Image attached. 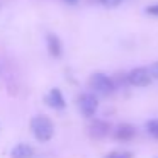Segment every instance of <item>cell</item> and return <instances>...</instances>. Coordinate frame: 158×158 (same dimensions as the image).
I'll return each mask as SVG.
<instances>
[{"instance_id":"obj_7","label":"cell","mask_w":158,"mask_h":158,"mask_svg":"<svg viewBox=\"0 0 158 158\" xmlns=\"http://www.w3.org/2000/svg\"><path fill=\"white\" fill-rule=\"evenodd\" d=\"M46 102H48V106L53 107V109H65L66 107L65 97H63V94L60 89H51V92L46 97Z\"/></svg>"},{"instance_id":"obj_14","label":"cell","mask_w":158,"mask_h":158,"mask_svg":"<svg viewBox=\"0 0 158 158\" xmlns=\"http://www.w3.org/2000/svg\"><path fill=\"white\" fill-rule=\"evenodd\" d=\"M107 158H131V153H110Z\"/></svg>"},{"instance_id":"obj_10","label":"cell","mask_w":158,"mask_h":158,"mask_svg":"<svg viewBox=\"0 0 158 158\" xmlns=\"http://www.w3.org/2000/svg\"><path fill=\"white\" fill-rule=\"evenodd\" d=\"M146 131L155 138V139H158V119L148 121V123H146Z\"/></svg>"},{"instance_id":"obj_13","label":"cell","mask_w":158,"mask_h":158,"mask_svg":"<svg viewBox=\"0 0 158 158\" xmlns=\"http://www.w3.org/2000/svg\"><path fill=\"white\" fill-rule=\"evenodd\" d=\"M104 5H107V7H117V5L123 2V0H100Z\"/></svg>"},{"instance_id":"obj_12","label":"cell","mask_w":158,"mask_h":158,"mask_svg":"<svg viewBox=\"0 0 158 158\" xmlns=\"http://www.w3.org/2000/svg\"><path fill=\"white\" fill-rule=\"evenodd\" d=\"M146 14H150V15H155V17H158V4H155V5H150V7H146Z\"/></svg>"},{"instance_id":"obj_8","label":"cell","mask_w":158,"mask_h":158,"mask_svg":"<svg viewBox=\"0 0 158 158\" xmlns=\"http://www.w3.org/2000/svg\"><path fill=\"white\" fill-rule=\"evenodd\" d=\"M10 156L12 158H32L34 156V148L27 143H19L12 148Z\"/></svg>"},{"instance_id":"obj_9","label":"cell","mask_w":158,"mask_h":158,"mask_svg":"<svg viewBox=\"0 0 158 158\" xmlns=\"http://www.w3.org/2000/svg\"><path fill=\"white\" fill-rule=\"evenodd\" d=\"M46 44H48V51H49V55H51L53 58H60V56H61L63 48H61V43H60L58 36L48 34V38H46Z\"/></svg>"},{"instance_id":"obj_5","label":"cell","mask_w":158,"mask_h":158,"mask_svg":"<svg viewBox=\"0 0 158 158\" xmlns=\"http://www.w3.org/2000/svg\"><path fill=\"white\" fill-rule=\"evenodd\" d=\"M136 136V127L131 124H121L114 129V138L117 141H131Z\"/></svg>"},{"instance_id":"obj_4","label":"cell","mask_w":158,"mask_h":158,"mask_svg":"<svg viewBox=\"0 0 158 158\" xmlns=\"http://www.w3.org/2000/svg\"><path fill=\"white\" fill-rule=\"evenodd\" d=\"M127 83L133 87H148L151 83V75L148 72V68H133L127 73Z\"/></svg>"},{"instance_id":"obj_3","label":"cell","mask_w":158,"mask_h":158,"mask_svg":"<svg viewBox=\"0 0 158 158\" xmlns=\"http://www.w3.org/2000/svg\"><path fill=\"white\" fill-rule=\"evenodd\" d=\"M78 107L80 110H82V114L87 117V119H90V117L95 116L97 109H99V100H97V97L94 95V94H82V95L78 97Z\"/></svg>"},{"instance_id":"obj_6","label":"cell","mask_w":158,"mask_h":158,"mask_svg":"<svg viewBox=\"0 0 158 158\" xmlns=\"http://www.w3.org/2000/svg\"><path fill=\"white\" fill-rule=\"evenodd\" d=\"M89 131H90V134H92L94 138L100 139V138H106L107 134H109L110 126H109V123H106V121L95 119V121H94V123L89 126Z\"/></svg>"},{"instance_id":"obj_15","label":"cell","mask_w":158,"mask_h":158,"mask_svg":"<svg viewBox=\"0 0 158 158\" xmlns=\"http://www.w3.org/2000/svg\"><path fill=\"white\" fill-rule=\"evenodd\" d=\"M66 4H70V5H77L78 4V0H65Z\"/></svg>"},{"instance_id":"obj_11","label":"cell","mask_w":158,"mask_h":158,"mask_svg":"<svg viewBox=\"0 0 158 158\" xmlns=\"http://www.w3.org/2000/svg\"><path fill=\"white\" fill-rule=\"evenodd\" d=\"M148 72H150V75H151V78H156L158 80V61L156 63H153V65L148 68Z\"/></svg>"},{"instance_id":"obj_2","label":"cell","mask_w":158,"mask_h":158,"mask_svg":"<svg viewBox=\"0 0 158 158\" xmlns=\"http://www.w3.org/2000/svg\"><path fill=\"white\" fill-rule=\"evenodd\" d=\"M90 89L97 94V95H102V97H107L110 94H114L116 90V83H114L112 78H109L107 75L104 73H94L90 77Z\"/></svg>"},{"instance_id":"obj_1","label":"cell","mask_w":158,"mask_h":158,"mask_svg":"<svg viewBox=\"0 0 158 158\" xmlns=\"http://www.w3.org/2000/svg\"><path fill=\"white\" fill-rule=\"evenodd\" d=\"M31 129H32V134H34L36 139L41 141V143H46L55 134V124L46 116H36L31 121Z\"/></svg>"}]
</instances>
